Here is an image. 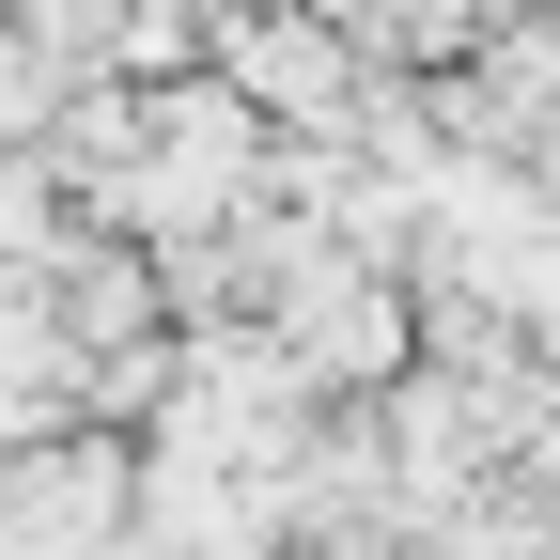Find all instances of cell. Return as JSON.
I'll use <instances>...</instances> for the list:
<instances>
[]
</instances>
